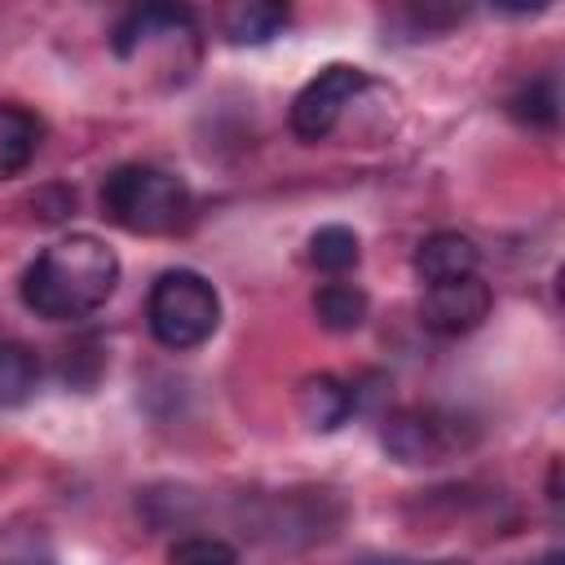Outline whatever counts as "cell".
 <instances>
[{"instance_id":"cell-1","label":"cell","mask_w":565,"mask_h":565,"mask_svg":"<svg viewBox=\"0 0 565 565\" xmlns=\"http://www.w3.org/2000/svg\"><path fill=\"white\" fill-rule=\"evenodd\" d=\"M119 287V256L97 234H66L49 243L22 274V305L49 322L97 313Z\"/></svg>"},{"instance_id":"cell-2","label":"cell","mask_w":565,"mask_h":565,"mask_svg":"<svg viewBox=\"0 0 565 565\" xmlns=\"http://www.w3.org/2000/svg\"><path fill=\"white\" fill-rule=\"evenodd\" d=\"M102 216L128 234H177L190 221V185L154 163H119L102 181Z\"/></svg>"},{"instance_id":"cell-3","label":"cell","mask_w":565,"mask_h":565,"mask_svg":"<svg viewBox=\"0 0 565 565\" xmlns=\"http://www.w3.org/2000/svg\"><path fill=\"white\" fill-rule=\"evenodd\" d=\"M146 327L172 353L199 349L221 327V296L199 269H163L146 296Z\"/></svg>"},{"instance_id":"cell-4","label":"cell","mask_w":565,"mask_h":565,"mask_svg":"<svg viewBox=\"0 0 565 565\" xmlns=\"http://www.w3.org/2000/svg\"><path fill=\"white\" fill-rule=\"evenodd\" d=\"M110 49L119 62H146L159 53L163 57L159 66L172 71L177 79H185L190 66L199 62V22L181 4H141L119 18Z\"/></svg>"},{"instance_id":"cell-5","label":"cell","mask_w":565,"mask_h":565,"mask_svg":"<svg viewBox=\"0 0 565 565\" xmlns=\"http://www.w3.org/2000/svg\"><path fill=\"white\" fill-rule=\"evenodd\" d=\"M380 446L397 463H441L446 455L463 450V419L437 406H402L380 419Z\"/></svg>"},{"instance_id":"cell-6","label":"cell","mask_w":565,"mask_h":565,"mask_svg":"<svg viewBox=\"0 0 565 565\" xmlns=\"http://www.w3.org/2000/svg\"><path fill=\"white\" fill-rule=\"evenodd\" d=\"M366 88V71L362 66H349V62H331L322 66L291 102V132L300 141H327L335 132V124L344 119V110L358 102V93Z\"/></svg>"},{"instance_id":"cell-7","label":"cell","mask_w":565,"mask_h":565,"mask_svg":"<svg viewBox=\"0 0 565 565\" xmlns=\"http://www.w3.org/2000/svg\"><path fill=\"white\" fill-rule=\"evenodd\" d=\"M490 305H494L490 282L481 274H472V278H459V282L428 287L424 300H419V322H424V331H433L441 340H455V335L477 331L490 318Z\"/></svg>"},{"instance_id":"cell-8","label":"cell","mask_w":565,"mask_h":565,"mask_svg":"<svg viewBox=\"0 0 565 565\" xmlns=\"http://www.w3.org/2000/svg\"><path fill=\"white\" fill-rule=\"evenodd\" d=\"M477 265H481V252H477V243H472L468 234H459V230H437V234L419 238V247H415V274H419L428 287L472 278Z\"/></svg>"},{"instance_id":"cell-9","label":"cell","mask_w":565,"mask_h":565,"mask_svg":"<svg viewBox=\"0 0 565 565\" xmlns=\"http://www.w3.org/2000/svg\"><path fill=\"white\" fill-rule=\"evenodd\" d=\"M296 411H300L305 428H313V433H335V428H344V424L358 415V411H353V388H349V380H340V375H331V371H318V375H309V380L300 384Z\"/></svg>"},{"instance_id":"cell-10","label":"cell","mask_w":565,"mask_h":565,"mask_svg":"<svg viewBox=\"0 0 565 565\" xmlns=\"http://www.w3.org/2000/svg\"><path fill=\"white\" fill-rule=\"evenodd\" d=\"M291 22V9L278 0H243L221 13V31L230 44H269Z\"/></svg>"},{"instance_id":"cell-11","label":"cell","mask_w":565,"mask_h":565,"mask_svg":"<svg viewBox=\"0 0 565 565\" xmlns=\"http://www.w3.org/2000/svg\"><path fill=\"white\" fill-rule=\"evenodd\" d=\"M40 137H44V124L18 106V102H0V181L18 177L35 150H40Z\"/></svg>"},{"instance_id":"cell-12","label":"cell","mask_w":565,"mask_h":565,"mask_svg":"<svg viewBox=\"0 0 565 565\" xmlns=\"http://www.w3.org/2000/svg\"><path fill=\"white\" fill-rule=\"evenodd\" d=\"M366 309H371V300H366V291H362L358 282L335 278V282H322V287L313 291V318H318V327L331 331V335L358 331V327L366 322Z\"/></svg>"},{"instance_id":"cell-13","label":"cell","mask_w":565,"mask_h":565,"mask_svg":"<svg viewBox=\"0 0 565 565\" xmlns=\"http://www.w3.org/2000/svg\"><path fill=\"white\" fill-rule=\"evenodd\" d=\"M508 115L534 132H552L561 124V79L547 71V75H534L525 79L512 97H508Z\"/></svg>"},{"instance_id":"cell-14","label":"cell","mask_w":565,"mask_h":565,"mask_svg":"<svg viewBox=\"0 0 565 565\" xmlns=\"http://www.w3.org/2000/svg\"><path fill=\"white\" fill-rule=\"evenodd\" d=\"M40 384V358L22 340H0V411L31 402Z\"/></svg>"},{"instance_id":"cell-15","label":"cell","mask_w":565,"mask_h":565,"mask_svg":"<svg viewBox=\"0 0 565 565\" xmlns=\"http://www.w3.org/2000/svg\"><path fill=\"white\" fill-rule=\"evenodd\" d=\"M309 260L322 274H349L362 260V243L349 225H318L309 234Z\"/></svg>"},{"instance_id":"cell-16","label":"cell","mask_w":565,"mask_h":565,"mask_svg":"<svg viewBox=\"0 0 565 565\" xmlns=\"http://www.w3.org/2000/svg\"><path fill=\"white\" fill-rule=\"evenodd\" d=\"M168 565H238V547L221 534H185L168 547Z\"/></svg>"},{"instance_id":"cell-17","label":"cell","mask_w":565,"mask_h":565,"mask_svg":"<svg viewBox=\"0 0 565 565\" xmlns=\"http://www.w3.org/2000/svg\"><path fill=\"white\" fill-rule=\"evenodd\" d=\"M0 565H53L49 552L35 547V539H26V547H18L13 539H0Z\"/></svg>"},{"instance_id":"cell-18","label":"cell","mask_w":565,"mask_h":565,"mask_svg":"<svg viewBox=\"0 0 565 565\" xmlns=\"http://www.w3.org/2000/svg\"><path fill=\"white\" fill-rule=\"evenodd\" d=\"M358 565H406V561H397V556H362Z\"/></svg>"},{"instance_id":"cell-19","label":"cell","mask_w":565,"mask_h":565,"mask_svg":"<svg viewBox=\"0 0 565 565\" xmlns=\"http://www.w3.org/2000/svg\"><path fill=\"white\" fill-rule=\"evenodd\" d=\"M534 565H561V552H547V556H539Z\"/></svg>"},{"instance_id":"cell-20","label":"cell","mask_w":565,"mask_h":565,"mask_svg":"<svg viewBox=\"0 0 565 565\" xmlns=\"http://www.w3.org/2000/svg\"><path fill=\"white\" fill-rule=\"evenodd\" d=\"M433 565H468V561H459V556H446V561H433Z\"/></svg>"}]
</instances>
